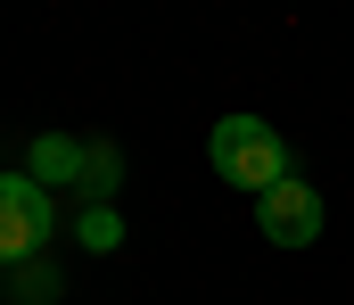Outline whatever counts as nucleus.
Listing matches in <instances>:
<instances>
[{"label":"nucleus","instance_id":"nucleus-1","mask_svg":"<svg viewBox=\"0 0 354 305\" xmlns=\"http://www.w3.org/2000/svg\"><path fill=\"white\" fill-rule=\"evenodd\" d=\"M206 157H214V174H223L231 190H248V198H264L272 182H288V140L272 132L264 115H223L214 140H206Z\"/></svg>","mask_w":354,"mask_h":305},{"label":"nucleus","instance_id":"nucleus-2","mask_svg":"<svg viewBox=\"0 0 354 305\" xmlns=\"http://www.w3.org/2000/svg\"><path fill=\"white\" fill-rule=\"evenodd\" d=\"M50 231H58L50 190H41L33 174H0V272H8V264H33V256L50 248Z\"/></svg>","mask_w":354,"mask_h":305},{"label":"nucleus","instance_id":"nucleus-3","mask_svg":"<svg viewBox=\"0 0 354 305\" xmlns=\"http://www.w3.org/2000/svg\"><path fill=\"white\" fill-rule=\"evenodd\" d=\"M256 223H264L272 248H313L322 239V190L305 174H288V182H272L264 198H256Z\"/></svg>","mask_w":354,"mask_h":305},{"label":"nucleus","instance_id":"nucleus-4","mask_svg":"<svg viewBox=\"0 0 354 305\" xmlns=\"http://www.w3.org/2000/svg\"><path fill=\"white\" fill-rule=\"evenodd\" d=\"M83 140H66V132H41V140H33V165H25V174H33V182H41V190H58V182H83Z\"/></svg>","mask_w":354,"mask_h":305},{"label":"nucleus","instance_id":"nucleus-5","mask_svg":"<svg viewBox=\"0 0 354 305\" xmlns=\"http://www.w3.org/2000/svg\"><path fill=\"white\" fill-rule=\"evenodd\" d=\"M8 272H17V305H50L58 297V272H50L41 256H33V264H8Z\"/></svg>","mask_w":354,"mask_h":305},{"label":"nucleus","instance_id":"nucleus-6","mask_svg":"<svg viewBox=\"0 0 354 305\" xmlns=\"http://www.w3.org/2000/svg\"><path fill=\"white\" fill-rule=\"evenodd\" d=\"M115 182H124V165H115V149H91V157H83V182H75V190H91V198L107 206V190H115Z\"/></svg>","mask_w":354,"mask_h":305},{"label":"nucleus","instance_id":"nucleus-7","mask_svg":"<svg viewBox=\"0 0 354 305\" xmlns=\"http://www.w3.org/2000/svg\"><path fill=\"white\" fill-rule=\"evenodd\" d=\"M115 239H124V214H115V206H83V248H99V256H107Z\"/></svg>","mask_w":354,"mask_h":305}]
</instances>
